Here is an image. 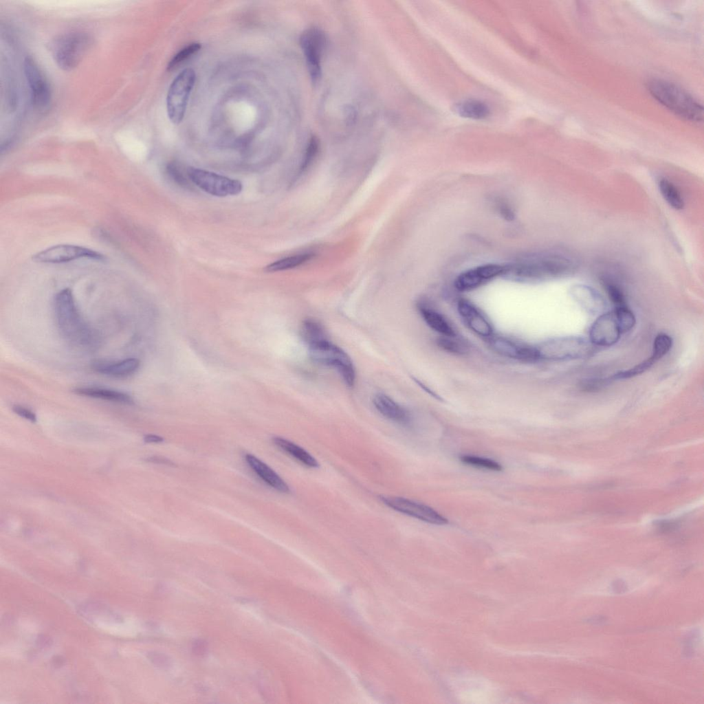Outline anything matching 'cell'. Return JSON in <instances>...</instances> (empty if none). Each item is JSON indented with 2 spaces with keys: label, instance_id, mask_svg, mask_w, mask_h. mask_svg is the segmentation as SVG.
<instances>
[{
  "label": "cell",
  "instance_id": "obj_13",
  "mask_svg": "<svg viewBox=\"0 0 704 704\" xmlns=\"http://www.w3.org/2000/svg\"><path fill=\"white\" fill-rule=\"evenodd\" d=\"M622 334L612 310L602 314L593 322L589 330V341L595 346H610L617 343Z\"/></svg>",
  "mask_w": 704,
  "mask_h": 704
},
{
  "label": "cell",
  "instance_id": "obj_27",
  "mask_svg": "<svg viewBox=\"0 0 704 704\" xmlns=\"http://www.w3.org/2000/svg\"><path fill=\"white\" fill-rule=\"evenodd\" d=\"M301 334L307 344L327 338L322 324L313 319H306L302 322Z\"/></svg>",
  "mask_w": 704,
  "mask_h": 704
},
{
  "label": "cell",
  "instance_id": "obj_29",
  "mask_svg": "<svg viewBox=\"0 0 704 704\" xmlns=\"http://www.w3.org/2000/svg\"><path fill=\"white\" fill-rule=\"evenodd\" d=\"M460 460L465 464L478 468L493 471H500L502 470V466L500 463L490 459L472 455H463L461 456Z\"/></svg>",
  "mask_w": 704,
  "mask_h": 704
},
{
  "label": "cell",
  "instance_id": "obj_28",
  "mask_svg": "<svg viewBox=\"0 0 704 704\" xmlns=\"http://www.w3.org/2000/svg\"><path fill=\"white\" fill-rule=\"evenodd\" d=\"M622 333L631 330L636 323L634 314L627 306L615 307L613 310Z\"/></svg>",
  "mask_w": 704,
  "mask_h": 704
},
{
  "label": "cell",
  "instance_id": "obj_19",
  "mask_svg": "<svg viewBox=\"0 0 704 704\" xmlns=\"http://www.w3.org/2000/svg\"><path fill=\"white\" fill-rule=\"evenodd\" d=\"M140 366L138 359L126 358L114 362H96L93 369L100 374L114 377H126L135 373Z\"/></svg>",
  "mask_w": 704,
  "mask_h": 704
},
{
  "label": "cell",
  "instance_id": "obj_9",
  "mask_svg": "<svg viewBox=\"0 0 704 704\" xmlns=\"http://www.w3.org/2000/svg\"><path fill=\"white\" fill-rule=\"evenodd\" d=\"M300 43L310 77L316 82L321 77L322 58L327 45L326 34L318 28H309L302 33Z\"/></svg>",
  "mask_w": 704,
  "mask_h": 704
},
{
  "label": "cell",
  "instance_id": "obj_32",
  "mask_svg": "<svg viewBox=\"0 0 704 704\" xmlns=\"http://www.w3.org/2000/svg\"><path fill=\"white\" fill-rule=\"evenodd\" d=\"M672 346V338L668 334L659 333L654 340L652 354L659 360L669 352Z\"/></svg>",
  "mask_w": 704,
  "mask_h": 704
},
{
  "label": "cell",
  "instance_id": "obj_2",
  "mask_svg": "<svg viewBox=\"0 0 704 704\" xmlns=\"http://www.w3.org/2000/svg\"><path fill=\"white\" fill-rule=\"evenodd\" d=\"M578 259L566 252H550L505 266L503 276L520 282H533L562 276L573 272Z\"/></svg>",
  "mask_w": 704,
  "mask_h": 704
},
{
  "label": "cell",
  "instance_id": "obj_36",
  "mask_svg": "<svg viewBox=\"0 0 704 704\" xmlns=\"http://www.w3.org/2000/svg\"><path fill=\"white\" fill-rule=\"evenodd\" d=\"M12 410L21 417H23L32 422H36V415L30 409L25 408L20 405H14L12 406Z\"/></svg>",
  "mask_w": 704,
  "mask_h": 704
},
{
  "label": "cell",
  "instance_id": "obj_18",
  "mask_svg": "<svg viewBox=\"0 0 704 704\" xmlns=\"http://www.w3.org/2000/svg\"><path fill=\"white\" fill-rule=\"evenodd\" d=\"M245 461L253 471L270 486L282 493H289L287 484L267 465L252 454L245 455Z\"/></svg>",
  "mask_w": 704,
  "mask_h": 704
},
{
  "label": "cell",
  "instance_id": "obj_12",
  "mask_svg": "<svg viewBox=\"0 0 704 704\" xmlns=\"http://www.w3.org/2000/svg\"><path fill=\"white\" fill-rule=\"evenodd\" d=\"M384 505L393 509L420 520L438 525L448 524V520L432 508L408 498L397 496H381Z\"/></svg>",
  "mask_w": 704,
  "mask_h": 704
},
{
  "label": "cell",
  "instance_id": "obj_7",
  "mask_svg": "<svg viewBox=\"0 0 704 704\" xmlns=\"http://www.w3.org/2000/svg\"><path fill=\"white\" fill-rule=\"evenodd\" d=\"M195 81V72L188 68L179 74L171 83L167 94L166 106L172 122L179 124L182 120Z\"/></svg>",
  "mask_w": 704,
  "mask_h": 704
},
{
  "label": "cell",
  "instance_id": "obj_23",
  "mask_svg": "<svg viewBox=\"0 0 704 704\" xmlns=\"http://www.w3.org/2000/svg\"><path fill=\"white\" fill-rule=\"evenodd\" d=\"M274 443L304 465L316 468L319 466L317 460L307 451L296 443L280 437L273 438Z\"/></svg>",
  "mask_w": 704,
  "mask_h": 704
},
{
  "label": "cell",
  "instance_id": "obj_34",
  "mask_svg": "<svg viewBox=\"0 0 704 704\" xmlns=\"http://www.w3.org/2000/svg\"><path fill=\"white\" fill-rule=\"evenodd\" d=\"M604 287L615 307L626 306L625 296L622 290L617 285L606 281L604 282Z\"/></svg>",
  "mask_w": 704,
  "mask_h": 704
},
{
  "label": "cell",
  "instance_id": "obj_25",
  "mask_svg": "<svg viewBox=\"0 0 704 704\" xmlns=\"http://www.w3.org/2000/svg\"><path fill=\"white\" fill-rule=\"evenodd\" d=\"M314 254L310 252L300 253L276 261L265 268L267 272H274L296 267L309 261Z\"/></svg>",
  "mask_w": 704,
  "mask_h": 704
},
{
  "label": "cell",
  "instance_id": "obj_33",
  "mask_svg": "<svg viewBox=\"0 0 704 704\" xmlns=\"http://www.w3.org/2000/svg\"><path fill=\"white\" fill-rule=\"evenodd\" d=\"M454 337L442 336L437 340L439 346L443 350L454 353V354H462L466 351L465 346L453 338Z\"/></svg>",
  "mask_w": 704,
  "mask_h": 704
},
{
  "label": "cell",
  "instance_id": "obj_16",
  "mask_svg": "<svg viewBox=\"0 0 704 704\" xmlns=\"http://www.w3.org/2000/svg\"><path fill=\"white\" fill-rule=\"evenodd\" d=\"M457 309L459 315L472 331L483 337H491L493 328L485 316L470 301L461 299Z\"/></svg>",
  "mask_w": 704,
  "mask_h": 704
},
{
  "label": "cell",
  "instance_id": "obj_37",
  "mask_svg": "<svg viewBox=\"0 0 704 704\" xmlns=\"http://www.w3.org/2000/svg\"><path fill=\"white\" fill-rule=\"evenodd\" d=\"M499 207L500 212L501 213L503 217L506 218L508 220H511L514 218V212L512 210V209L509 208V207H508L507 205L505 204H501Z\"/></svg>",
  "mask_w": 704,
  "mask_h": 704
},
{
  "label": "cell",
  "instance_id": "obj_21",
  "mask_svg": "<svg viewBox=\"0 0 704 704\" xmlns=\"http://www.w3.org/2000/svg\"><path fill=\"white\" fill-rule=\"evenodd\" d=\"M452 111L461 117L473 120L485 119L490 113L488 105L476 99H467L455 103Z\"/></svg>",
  "mask_w": 704,
  "mask_h": 704
},
{
  "label": "cell",
  "instance_id": "obj_24",
  "mask_svg": "<svg viewBox=\"0 0 704 704\" xmlns=\"http://www.w3.org/2000/svg\"><path fill=\"white\" fill-rule=\"evenodd\" d=\"M419 310L426 323L434 331L442 336H455L454 330L441 314L426 306H420Z\"/></svg>",
  "mask_w": 704,
  "mask_h": 704
},
{
  "label": "cell",
  "instance_id": "obj_35",
  "mask_svg": "<svg viewBox=\"0 0 704 704\" xmlns=\"http://www.w3.org/2000/svg\"><path fill=\"white\" fill-rule=\"evenodd\" d=\"M201 48L199 43H192L182 50H180L175 56L170 60L168 65V69H170L174 68L178 64L182 63L184 60L188 58L192 54L197 52Z\"/></svg>",
  "mask_w": 704,
  "mask_h": 704
},
{
  "label": "cell",
  "instance_id": "obj_22",
  "mask_svg": "<svg viewBox=\"0 0 704 704\" xmlns=\"http://www.w3.org/2000/svg\"><path fill=\"white\" fill-rule=\"evenodd\" d=\"M74 392L76 394L84 395L85 397L101 399L124 404H131L133 402L131 397L127 393L109 388L100 387H80L74 389Z\"/></svg>",
  "mask_w": 704,
  "mask_h": 704
},
{
  "label": "cell",
  "instance_id": "obj_8",
  "mask_svg": "<svg viewBox=\"0 0 704 704\" xmlns=\"http://www.w3.org/2000/svg\"><path fill=\"white\" fill-rule=\"evenodd\" d=\"M186 171L192 184L214 196L236 195L243 189L241 182L237 179L194 167L187 168Z\"/></svg>",
  "mask_w": 704,
  "mask_h": 704
},
{
  "label": "cell",
  "instance_id": "obj_39",
  "mask_svg": "<svg viewBox=\"0 0 704 704\" xmlns=\"http://www.w3.org/2000/svg\"><path fill=\"white\" fill-rule=\"evenodd\" d=\"M148 461L153 462V463H163V464H170L171 463V462L170 461H168L167 459L159 458V457H151V458L148 459Z\"/></svg>",
  "mask_w": 704,
  "mask_h": 704
},
{
  "label": "cell",
  "instance_id": "obj_26",
  "mask_svg": "<svg viewBox=\"0 0 704 704\" xmlns=\"http://www.w3.org/2000/svg\"><path fill=\"white\" fill-rule=\"evenodd\" d=\"M659 188L663 197L671 207L676 210L683 208L684 202L681 195L672 182L663 178L659 182Z\"/></svg>",
  "mask_w": 704,
  "mask_h": 704
},
{
  "label": "cell",
  "instance_id": "obj_3",
  "mask_svg": "<svg viewBox=\"0 0 704 704\" xmlns=\"http://www.w3.org/2000/svg\"><path fill=\"white\" fill-rule=\"evenodd\" d=\"M646 89L656 100L676 116L691 122L703 120L702 105L676 85L663 79L652 78L646 82Z\"/></svg>",
  "mask_w": 704,
  "mask_h": 704
},
{
  "label": "cell",
  "instance_id": "obj_5",
  "mask_svg": "<svg viewBox=\"0 0 704 704\" xmlns=\"http://www.w3.org/2000/svg\"><path fill=\"white\" fill-rule=\"evenodd\" d=\"M535 347L538 359L554 361L583 358L593 352L591 342L578 336L551 338Z\"/></svg>",
  "mask_w": 704,
  "mask_h": 704
},
{
  "label": "cell",
  "instance_id": "obj_6",
  "mask_svg": "<svg viewBox=\"0 0 704 704\" xmlns=\"http://www.w3.org/2000/svg\"><path fill=\"white\" fill-rule=\"evenodd\" d=\"M91 43V38L87 33H67L53 42L52 56L60 68L65 71H70L78 65Z\"/></svg>",
  "mask_w": 704,
  "mask_h": 704
},
{
  "label": "cell",
  "instance_id": "obj_38",
  "mask_svg": "<svg viewBox=\"0 0 704 704\" xmlns=\"http://www.w3.org/2000/svg\"><path fill=\"white\" fill-rule=\"evenodd\" d=\"M144 441L146 443H161L164 441V439L160 436L150 434L144 436Z\"/></svg>",
  "mask_w": 704,
  "mask_h": 704
},
{
  "label": "cell",
  "instance_id": "obj_20",
  "mask_svg": "<svg viewBox=\"0 0 704 704\" xmlns=\"http://www.w3.org/2000/svg\"><path fill=\"white\" fill-rule=\"evenodd\" d=\"M575 300L588 313H602L606 303L602 297L593 289L586 287H577L573 292Z\"/></svg>",
  "mask_w": 704,
  "mask_h": 704
},
{
  "label": "cell",
  "instance_id": "obj_10",
  "mask_svg": "<svg viewBox=\"0 0 704 704\" xmlns=\"http://www.w3.org/2000/svg\"><path fill=\"white\" fill-rule=\"evenodd\" d=\"M89 258L98 261H105V255L85 247L59 244L47 248L33 255L32 260L43 263H63L79 258Z\"/></svg>",
  "mask_w": 704,
  "mask_h": 704
},
{
  "label": "cell",
  "instance_id": "obj_30",
  "mask_svg": "<svg viewBox=\"0 0 704 704\" xmlns=\"http://www.w3.org/2000/svg\"><path fill=\"white\" fill-rule=\"evenodd\" d=\"M166 170L169 177L177 185L186 188H190L192 187V182L190 180L187 173L184 174V172L177 163H169L167 165Z\"/></svg>",
  "mask_w": 704,
  "mask_h": 704
},
{
  "label": "cell",
  "instance_id": "obj_17",
  "mask_svg": "<svg viewBox=\"0 0 704 704\" xmlns=\"http://www.w3.org/2000/svg\"><path fill=\"white\" fill-rule=\"evenodd\" d=\"M373 403L376 410L384 417L401 424H407L410 421L408 412L387 395H375Z\"/></svg>",
  "mask_w": 704,
  "mask_h": 704
},
{
  "label": "cell",
  "instance_id": "obj_11",
  "mask_svg": "<svg viewBox=\"0 0 704 704\" xmlns=\"http://www.w3.org/2000/svg\"><path fill=\"white\" fill-rule=\"evenodd\" d=\"M23 69L31 95L32 105L38 110H44L50 104L52 91L50 84L36 60L26 56Z\"/></svg>",
  "mask_w": 704,
  "mask_h": 704
},
{
  "label": "cell",
  "instance_id": "obj_1",
  "mask_svg": "<svg viewBox=\"0 0 704 704\" xmlns=\"http://www.w3.org/2000/svg\"><path fill=\"white\" fill-rule=\"evenodd\" d=\"M54 313L58 329L67 342L84 349H93L98 345V334L82 317L70 289L65 288L56 294Z\"/></svg>",
  "mask_w": 704,
  "mask_h": 704
},
{
  "label": "cell",
  "instance_id": "obj_15",
  "mask_svg": "<svg viewBox=\"0 0 704 704\" xmlns=\"http://www.w3.org/2000/svg\"><path fill=\"white\" fill-rule=\"evenodd\" d=\"M490 342L492 349L503 356L522 360L538 359L535 346L520 344L502 336H491Z\"/></svg>",
  "mask_w": 704,
  "mask_h": 704
},
{
  "label": "cell",
  "instance_id": "obj_31",
  "mask_svg": "<svg viewBox=\"0 0 704 704\" xmlns=\"http://www.w3.org/2000/svg\"><path fill=\"white\" fill-rule=\"evenodd\" d=\"M319 150V141L315 136H312L307 144L303 160L298 170V175L306 172L315 160Z\"/></svg>",
  "mask_w": 704,
  "mask_h": 704
},
{
  "label": "cell",
  "instance_id": "obj_4",
  "mask_svg": "<svg viewBox=\"0 0 704 704\" xmlns=\"http://www.w3.org/2000/svg\"><path fill=\"white\" fill-rule=\"evenodd\" d=\"M307 345L309 355L314 362L335 368L345 384L349 388L353 387L356 372L353 362L346 352L329 341L328 338Z\"/></svg>",
  "mask_w": 704,
  "mask_h": 704
},
{
  "label": "cell",
  "instance_id": "obj_14",
  "mask_svg": "<svg viewBox=\"0 0 704 704\" xmlns=\"http://www.w3.org/2000/svg\"><path fill=\"white\" fill-rule=\"evenodd\" d=\"M505 265L485 264L459 274L455 280V287L459 291H469L478 287L487 280L503 275Z\"/></svg>",
  "mask_w": 704,
  "mask_h": 704
}]
</instances>
